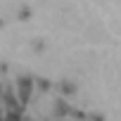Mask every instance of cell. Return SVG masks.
<instances>
[{"label": "cell", "mask_w": 121, "mask_h": 121, "mask_svg": "<svg viewBox=\"0 0 121 121\" xmlns=\"http://www.w3.org/2000/svg\"><path fill=\"white\" fill-rule=\"evenodd\" d=\"M33 88V78H29V76H22L19 78V93H22V102H26L29 100V90Z\"/></svg>", "instance_id": "1"}, {"label": "cell", "mask_w": 121, "mask_h": 121, "mask_svg": "<svg viewBox=\"0 0 121 121\" xmlns=\"http://www.w3.org/2000/svg\"><path fill=\"white\" fill-rule=\"evenodd\" d=\"M62 90H64V93H74L76 88H74V86H69V81H62Z\"/></svg>", "instance_id": "2"}]
</instances>
